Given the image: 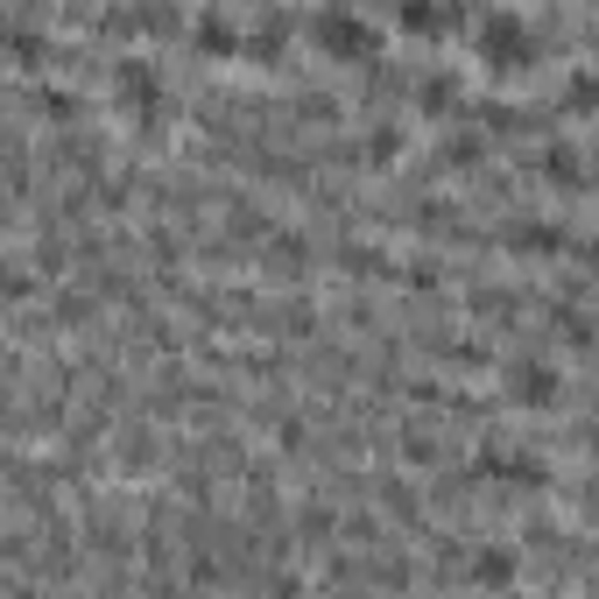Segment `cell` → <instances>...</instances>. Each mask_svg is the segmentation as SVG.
<instances>
[{
  "mask_svg": "<svg viewBox=\"0 0 599 599\" xmlns=\"http://www.w3.org/2000/svg\"><path fill=\"white\" fill-rule=\"evenodd\" d=\"M113 100L127 113H156L163 106V71L148 56H113Z\"/></svg>",
  "mask_w": 599,
  "mask_h": 599,
  "instance_id": "cell-2",
  "label": "cell"
},
{
  "mask_svg": "<svg viewBox=\"0 0 599 599\" xmlns=\"http://www.w3.org/2000/svg\"><path fill=\"white\" fill-rule=\"evenodd\" d=\"M311 35H318L332 56H381V29L366 22V14H318Z\"/></svg>",
  "mask_w": 599,
  "mask_h": 599,
  "instance_id": "cell-3",
  "label": "cell"
},
{
  "mask_svg": "<svg viewBox=\"0 0 599 599\" xmlns=\"http://www.w3.org/2000/svg\"><path fill=\"white\" fill-rule=\"evenodd\" d=\"M544 177L550 184H578V148H544Z\"/></svg>",
  "mask_w": 599,
  "mask_h": 599,
  "instance_id": "cell-9",
  "label": "cell"
},
{
  "mask_svg": "<svg viewBox=\"0 0 599 599\" xmlns=\"http://www.w3.org/2000/svg\"><path fill=\"white\" fill-rule=\"evenodd\" d=\"M508 395L521 410H550V402L565 395V374H557L550 360H508Z\"/></svg>",
  "mask_w": 599,
  "mask_h": 599,
  "instance_id": "cell-4",
  "label": "cell"
},
{
  "mask_svg": "<svg viewBox=\"0 0 599 599\" xmlns=\"http://www.w3.org/2000/svg\"><path fill=\"white\" fill-rule=\"evenodd\" d=\"M190 35H198L205 50H219V56H226V50H240V29L226 22V14H211V8L198 14V22H190Z\"/></svg>",
  "mask_w": 599,
  "mask_h": 599,
  "instance_id": "cell-7",
  "label": "cell"
},
{
  "mask_svg": "<svg viewBox=\"0 0 599 599\" xmlns=\"http://www.w3.org/2000/svg\"><path fill=\"white\" fill-rule=\"evenodd\" d=\"M565 100L571 106H599V71H578V79L565 85Z\"/></svg>",
  "mask_w": 599,
  "mask_h": 599,
  "instance_id": "cell-12",
  "label": "cell"
},
{
  "mask_svg": "<svg viewBox=\"0 0 599 599\" xmlns=\"http://www.w3.org/2000/svg\"><path fill=\"white\" fill-rule=\"evenodd\" d=\"M565 226H550V219H521V234H515V255H565Z\"/></svg>",
  "mask_w": 599,
  "mask_h": 599,
  "instance_id": "cell-5",
  "label": "cell"
},
{
  "mask_svg": "<svg viewBox=\"0 0 599 599\" xmlns=\"http://www.w3.org/2000/svg\"><path fill=\"white\" fill-rule=\"evenodd\" d=\"M402 29H410V35H444V29H458V14L452 8H410V14H402Z\"/></svg>",
  "mask_w": 599,
  "mask_h": 599,
  "instance_id": "cell-8",
  "label": "cell"
},
{
  "mask_svg": "<svg viewBox=\"0 0 599 599\" xmlns=\"http://www.w3.org/2000/svg\"><path fill=\"white\" fill-rule=\"evenodd\" d=\"M402 156V134L395 127H366V163H395Z\"/></svg>",
  "mask_w": 599,
  "mask_h": 599,
  "instance_id": "cell-10",
  "label": "cell"
},
{
  "mask_svg": "<svg viewBox=\"0 0 599 599\" xmlns=\"http://www.w3.org/2000/svg\"><path fill=\"white\" fill-rule=\"evenodd\" d=\"M479 156V134H452V142H444V163H473Z\"/></svg>",
  "mask_w": 599,
  "mask_h": 599,
  "instance_id": "cell-13",
  "label": "cell"
},
{
  "mask_svg": "<svg viewBox=\"0 0 599 599\" xmlns=\"http://www.w3.org/2000/svg\"><path fill=\"white\" fill-rule=\"evenodd\" d=\"M529 22H521V14H487V22H479V56H487L494 71H521L529 64Z\"/></svg>",
  "mask_w": 599,
  "mask_h": 599,
  "instance_id": "cell-1",
  "label": "cell"
},
{
  "mask_svg": "<svg viewBox=\"0 0 599 599\" xmlns=\"http://www.w3.org/2000/svg\"><path fill=\"white\" fill-rule=\"evenodd\" d=\"M508 578H515V550H500V544H494V550H479V557H473V586H487V592H494V586H508Z\"/></svg>",
  "mask_w": 599,
  "mask_h": 599,
  "instance_id": "cell-6",
  "label": "cell"
},
{
  "mask_svg": "<svg viewBox=\"0 0 599 599\" xmlns=\"http://www.w3.org/2000/svg\"><path fill=\"white\" fill-rule=\"evenodd\" d=\"M452 100H458V85L444 79V71H431V79H423V106H431V113H444Z\"/></svg>",
  "mask_w": 599,
  "mask_h": 599,
  "instance_id": "cell-11",
  "label": "cell"
}]
</instances>
